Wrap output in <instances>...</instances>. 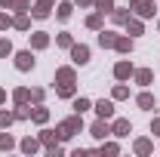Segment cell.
Instances as JSON below:
<instances>
[{
    "label": "cell",
    "instance_id": "cell-3",
    "mask_svg": "<svg viewBox=\"0 0 160 157\" xmlns=\"http://www.w3.org/2000/svg\"><path fill=\"white\" fill-rule=\"evenodd\" d=\"M129 9L139 19H151L154 16V0H129Z\"/></svg>",
    "mask_w": 160,
    "mask_h": 157
},
{
    "label": "cell",
    "instance_id": "cell-6",
    "mask_svg": "<svg viewBox=\"0 0 160 157\" xmlns=\"http://www.w3.org/2000/svg\"><path fill=\"white\" fill-rule=\"evenodd\" d=\"M129 133H132V123H129L126 117H117L114 123H111V136H117V139H126Z\"/></svg>",
    "mask_w": 160,
    "mask_h": 157
},
{
    "label": "cell",
    "instance_id": "cell-16",
    "mask_svg": "<svg viewBox=\"0 0 160 157\" xmlns=\"http://www.w3.org/2000/svg\"><path fill=\"white\" fill-rule=\"evenodd\" d=\"M19 148L25 151V154H34V151H40V139L28 136V139H22V142H19Z\"/></svg>",
    "mask_w": 160,
    "mask_h": 157
},
{
    "label": "cell",
    "instance_id": "cell-24",
    "mask_svg": "<svg viewBox=\"0 0 160 157\" xmlns=\"http://www.w3.org/2000/svg\"><path fill=\"white\" fill-rule=\"evenodd\" d=\"M92 6H96V13L105 16V13H111V9H114V0H92Z\"/></svg>",
    "mask_w": 160,
    "mask_h": 157
},
{
    "label": "cell",
    "instance_id": "cell-32",
    "mask_svg": "<svg viewBox=\"0 0 160 157\" xmlns=\"http://www.w3.org/2000/svg\"><path fill=\"white\" fill-rule=\"evenodd\" d=\"M111 96H114V99H129V86H123V83H117Z\"/></svg>",
    "mask_w": 160,
    "mask_h": 157
},
{
    "label": "cell",
    "instance_id": "cell-13",
    "mask_svg": "<svg viewBox=\"0 0 160 157\" xmlns=\"http://www.w3.org/2000/svg\"><path fill=\"white\" fill-rule=\"evenodd\" d=\"M74 80H77V71H74V68H68V65L56 71V83H74Z\"/></svg>",
    "mask_w": 160,
    "mask_h": 157
},
{
    "label": "cell",
    "instance_id": "cell-30",
    "mask_svg": "<svg viewBox=\"0 0 160 157\" xmlns=\"http://www.w3.org/2000/svg\"><path fill=\"white\" fill-rule=\"evenodd\" d=\"M9 123H16V111H0V126L6 129Z\"/></svg>",
    "mask_w": 160,
    "mask_h": 157
},
{
    "label": "cell",
    "instance_id": "cell-31",
    "mask_svg": "<svg viewBox=\"0 0 160 157\" xmlns=\"http://www.w3.org/2000/svg\"><path fill=\"white\" fill-rule=\"evenodd\" d=\"M12 53H16V49H12V43L3 37V40H0V59H6V56H12Z\"/></svg>",
    "mask_w": 160,
    "mask_h": 157
},
{
    "label": "cell",
    "instance_id": "cell-11",
    "mask_svg": "<svg viewBox=\"0 0 160 157\" xmlns=\"http://www.w3.org/2000/svg\"><path fill=\"white\" fill-rule=\"evenodd\" d=\"M132 77H136V83H139V86H151L154 71H151V68H136V71H132Z\"/></svg>",
    "mask_w": 160,
    "mask_h": 157
},
{
    "label": "cell",
    "instance_id": "cell-37",
    "mask_svg": "<svg viewBox=\"0 0 160 157\" xmlns=\"http://www.w3.org/2000/svg\"><path fill=\"white\" fill-rule=\"evenodd\" d=\"M31 99H34V102L40 105V102H43V89H31Z\"/></svg>",
    "mask_w": 160,
    "mask_h": 157
},
{
    "label": "cell",
    "instance_id": "cell-28",
    "mask_svg": "<svg viewBox=\"0 0 160 157\" xmlns=\"http://www.w3.org/2000/svg\"><path fill=\"white\" fill-rule=\"evenodd\" d=\"M86 28H92V31H102V13H92V16L86 19Z\"/></svg>",
    "mask_w": 160,
    "mask_h": 157
},
{
    "label": "cell",
    "instance_id": "cell-19",
    "mask_svg": "<svg viewBox=\"0 0 160 157\" xmlns=\"http://www.w3.org/2000/svg\"><path fill=\"white\" fill-rule=\"evenodd\" d=\"M12 28H16V31H28V28H31V19H28V13H19V16H12Z\"/></svg>",
    "mask_w": 160,
    "mask_h": 157
},
{
    "label": "cell",
    "instance_id": "cell-29",
    "mask_svg": "<svg viewBox=\"0 0 160 157\" xmlns=\"http://www.w3.org/2000/svg\"><path fill=\"white\" fill-rule=\"evenodd\" d=\"M9 148H16V139L9 136V133H3L0 136V151H9Z\"/></svg>",
    "mask_w": 160,
    "mask_h": 157
},
{
    "label": "cell",
    "instance_id": "cell-8",
    "mask_svg": "<svg viewBox=\"0 0 160 157\" xmlns=\"http://www.w3.org/2000/svg\"><path fill=\"white\" fill-rule=\"evenodd\" d=\"M92 108H96V114H99V117H105V120L114 117V102H111V99H102V102H96Z\"/></svg>",
    "mask_w": 160,
    "mask_h": 157
},
{
    "label": "cell",
    "instance_id": "cell-33",
    "mask_svg": "<svg viewBox=\"0 0 160 157\" xmlns=\"http://www.w3.org/2000/svg\"><path fill=\"white\" fill-rule=\"evenodd\" d=\"M12 9L16 13H28L31 9V0H12Z\"/></svg>",
    "mask_w": 160,
    "mask_h": 157
},
{
    "label": "cell",
    "instance_id": "cell-20",
    "mask_svg": "<svg viewBox=\"0 0 160 157\" xmlns=\"http://www.w3.org/2000/svg\"><path fill=\"white\" fill-rule=\"evenodd\" d=\"M132 148H136V154H151V151H154V145H151V139H136V145H132Z\"/></svg>",
    "mask_w": 160,
    "mask_h": 157
},
{
    "label": "cell",
    "instance_id": "cell-23",
    "mask_svg": "<svg viewBox=\"0 0 160 157\" xmlns=\"http://www.w3.org/2000/svg\"><path fill=\"white\" fill-rule=\"evenodd\" d=\"M31 120H34V123H46V120H49V111H46L43 105H37V108L31 111Z\"/></svg>",
    "mask_w": 160,
    "mask_h": 157
},
{
    "label": "cell",
    "instance_id": "cell-5",
    "mask_svg": "<svg viewBox=\"0 0 160 157\" xmlns=\"http://www.w3.org/2000/svg\"><path fill=\"white\" fill-rule=\"evenodd\" d=\"M52 3H56V0H37V3L28 9V13H31L34 19H49V13H52Z\"/></svg>",
    "mask_w": 160,
    "mask_h": 157
},
{
    "label": "cell",
    "instance_id": "cell-12",
    "mask_svg": "<svg viewBox=\"0 0 160 157\" xmlns=\"http://www.w3.org/2000/svg\"><path fill=\"white\" fill-rule=\"evenodd\" d=\"M49 46V34L46 31H34L31 34V49H46Z\"/></svg>",
    "mask_w": 160,
    "mask_h": 157
},
{
    "label": "cell",
    "instance_id": "cell-18",
    "mask_svg": "<svg viewBox=\"0 0 160 157\" xmlns=\"http://www.w3.org/2000/svg\"><path fill=\"white\" fill-rule=\"evenodd\" d=\"M136 105H139L142 111H151V108H154V96H151V93H139V96H136Z\"/></svg>",
    "mask_w": 160,
    "mask_h": 157
},
{
    "label": "cell",
    "instance_id": "cell-15",
    "mask_svg": "<svg viewBox=\"0 0 160 157\" xmlns=\"http://www.w3.org/2000/svg\"><path fill=\"white\" fill-rule=\"evenodd\" d=\"M114 40H117L114 31H105V28L99 31V46H102V49H114Z\"/></svg>",
    "mask_w": 160,
    "mask_h": 157
},
{
    "label": "cell",
    "instance_id": "cell-34",
    "mask_svg": "<svg viewBox=\"0 0 160 157\" xmlns=\"http://www.w3.org/2000/svg\"><path fill=\"white\" fill-rule=\"evenodd\" d=\"M31 117V108H28V105H19V108H16V120H28Z\"/></svg>",
    "mask_w": 160,
    "mask_h": 157
},
{
    "label": "cell",
    "instance_id": "cell-9",
    "mask_svg": "<svg viewBox=\"0 0 160 157\" xmlns=\"http://www.w3.org/2000/svg\"><path fill=\"white\" fill-rule=\"evenodd\" d=\"M132 71H136L132 62H126V59L114 65V77H117V80H129V77H132Z\"/></svg>",
    "mask_w": 160,
    "mask_h": 157
},
{
    "label": "cell",
    "instance_id": "cell-35",
    "mask_svg": "<svg viewBox=\"0 0 160 157\" xmlns=\"http://www.w3.org/2000/svg\"><path fill=\"white\" fill-rule=\"evenodd\" d=\"M102 154H120V145H114V142H105V145H102Z\"/></svg>",
    "mask_w": 160,
    "mask_h": 157
},
{
    "label": "cell",
    "instance_id": "cell-2",
    "mask_svg": "<svg viewBox=\"0 0 160 157\" xmlns=\"http://www.w3.org/2000/svg\"><path fill=\"white\" fill-rule=\"evenodd\" d=\"M40 145H43V148H46V151H49V154L56 157V154H62V148H59V133H52V129H43V133H40Z\"/></svg>",
    "mask_w": 160,
    "mask_h": 157
},
{
    "label": "cell",
    "instance_id": "cell-21",
    "mask_svg": "<svg viewBox=\"0 0 160 157\" xmlns=\"http://www.w3.org/2000/svg\"><path fill=\"white\" fill-rule=\"evenodd\" d=\"M114 49H117V53H132V37H120V34H117Z\"/></svg>",
    "mask_w": 160,
    "mask_h": 157
},
{
    "label": "cell",
    "instance_id": "cell-27",
    "mask_svg": "<svg viewBox=\"0 0 160 157\" xmlns=\"http://www.w3.org/2000/svg\"><path fill=\"white\" fill-rule=\"evenodd\" d=\"M56 46H62V49H71V46H74V37H71V34H59V37H56Z\"/></svg>",
    "mask_w": 160,
    "mask_h": 157
},
{
    "label": "cell",
    "instance_id": "cell-25",
    "mask_svg": "<svg viewBox=\"0 0 160 157\" xmlns=\"http://www.w3.org/2000/svg\"><path fill=\"white\" fill-rule=\"evenodd\" d=\"M89 108H92V102H89V99H74V114H83V111H89Z\"/></svg>",
    "mask_w": 160,
    "mask_h": 157
},
{
    "label": "cell",
    "instance_id": "cell-14",
    "mask_svg": "<svg viewBox=\"0 0 160 157\" xmlns=\"http://www.w3.org/2000/svg\"><path fill=\"white\" fill-rule=\"evenodd\" d=\"M126 34L129 37H139V34H145V25H142V19H126Z\"/></svg>",
    "mask_w": 160,
    "mask_h": 157
},
{
    "label": "cell",
    "instance_id": "cell-38",
    "mask_svg": "<svg viewBox=\"0 0 160 157\" xmlns=\"http://www.w3.org/2000/svg\"><path fill=\"white\" fill-rule=\"evenodd\" d=\"M151 133H154V136H160V117L154 120V123H151Z\"/></svg>",
    "mask_w": 160,
    "mask_h": 157
},
{
    "label": "cell",
    "instance_id": "cell-36",
    "mask_svg": "<svg viewBox=\"0 0 160 157\" xmlns=\"http://www.w3.org/2000/svg\"><path fill=\"white\" fill-rule=\"evenodd\" d=\"M6 28H12V16L0 13V31H6Z\"/></svg>",
    "mask_w": 160,
    "mask_h": 157
},
{
    "label": "cell",
    "instance_id": "cell-39",
    "mask_svg": "<svg viewBox=\"0 0 160 157\" xmlns=\"http://www.w3.org/2000/svg\"><path fill=\"white\" fill-rule=\"evenodd\" d=\"M0 6L3 9H12V0H0Z\"/></svg>",
    "mask_w": 160,
    "mask_h": 157
},
{
    "label": "cell",
    "instance_id": "cell-41",
    "mask_svg": "<svg viewBox=\"0 0 160 157\" xmlns=\"http://www.w3.org/2000/svg\"><path fill=\"white\" fill-rule=\"evenodd\" d=\"M3 102H6V89H0V105H3Z\"/></svg>",
    "mask_w": 160,
    "mask_h": 157
},
{
    "label": "cell",
    "instance_id": "cell-22",
    "mask_svg": "<svg viewBox=\"0 0 160 157\" xmlns=\"http://www.w3.org/2000/svg\"><path fill=\"white\" fill-rule=\"evenodd\" d=\"M12 102H16V105H28V102H31V89H25V86H19V89L12 93Z\"/></svg>",
    "mask_w": 160,
    "mask_h": 157
},
{
    "label": "cell",
    "instance_id": "cell-1",
    "mask_svg": "<svg viewBox=\"0 0 160 157\" xmlns=\"http://www.w3.org/2000/svg\"><path fill=\"white\" fill-rule=\"evenodd\" d=\"M80 129H83V117H80V114H74V117H65L59 126H56V133H59V139H62V142L74 139Z\"/></svg>",
    "mask_w": 160,
    "mask_h": 157
},
{
    "label": "cell",
    "instance_id": "cell-7",
    "mask_svg": "<svg viewBox=\"0 0 160 157\" xmlns=\"http://www.w3.org/2000/svg\"><path fill=\"white\" fill-rule=\"evenodd\" d=\"M71 62H74V65H86V62H89V46L74 43V46H71Z\"/></svg>",
    "mask_w": 160,
    "mask_h": 157
},
{
    "label": "cell",
    "instance_id": "cell-10",
    "mask_svg": "<svg viewBox=\"0 0 160 157\" xmlns=\"http://www.w3.org/2000/svg\"><path fill=\"white\" fill-rule=\"evenodd\" d=\"M108 133H111V126H108V120H105V117H99L92 126H89V136H92V139H105Z\"/></svg>",
    "mask_w": 160,
    "mask_h": 157
},
{
    "label": "cell",
    "instance_id": "cell-17",
    "mask_svg": "<svg viewBox=\"0 0 160 157\" xmlns=\"http://www.w3.org/2000/svg\"><path fill=\"white\" fill-rule=\"evenodd\" d=\"M71 13H74V3L62 0V3H59V9H56V19H59V22H68V19H71Z\"/></svg>",
    "mask_w": 160,
    "mask_h": 157
},
{
    "label": "cell",
    "instance_id": "cell-26",
    "mask_svg": "<svg viewBox=\"0 0 160 157\" xmlns=\"http://www.w3.org/2000/svg\"><path fill=\"white\" fill-rule=\"evenodd\" d=\"M126 19H129L126 9H111V22H114V25H126Z\"/></svg>",
    "mask_w": 160,
    "mask_h": 157
},
{
    "label": "cell",
    "instance_id": "cell-4",
    "mask_svg": "<svg viewBox=\"0 0 160 157\" xmlns=\"http://www.w3.org/2000/svg\"><path fill=\"white\" fill-rule=\"evenodd\" d=\"M12 56H16V68H19V71H31V68L37 65V59H34L31 49H19V53H12Z\"/></svg>",
    "mask_w": 160,
    "mask_h": 157
},
{
    "label": "cell",
    "instance_id": "cell-40",
    "mask_svg": "<svg viewBox=\"0 0 160 157\" xmlns=\"http://www.w3.org/2000/svg\"><path fill=\"white\" fill-rule=\"evenodd\" d=\"M77 6H92V0H74Z\"/></svg>",
    "mask_w": 160,
    "mask_h": 157
}]
</instances>
